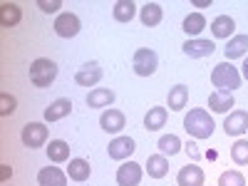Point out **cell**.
I'll list each match as a JSON object with an SVG mask.
<instances>
[{
  "instance_id": "29",
  "label": "cell",
  "mask_w": 248,
  "mask_h": 186,
  "mask_svg": "<svg viewBox=\"0 0 248 186\" xmlns=\"http://www.w3.org/2000/svg\"><path fill=\"white\" fill-rule=\"evenodd\" d=\"M184 149V144H181V139L176 137V134H164L161 139H159V152L164 154V156H174V154H179Z\"/></svg>"
},
{
  "instance_id": "5",
  "label": "cell",
  "mask_w": 248,
  "mask_h": 186,
  "mask_svg": "<svg viewBox=\"0 0 248 186\" xmlns=\"http://www.w3.org/2000/svg\"><path fill=\"white\" fill-rule=\"evenodd\" d=\"M20 139H23V144L28 149H37V147H43V144L47 141V127L43 122H30V124L23 127Z\"/></svg>"
},
{
  "instance_id": "4",
  "label": "cell",
  "mask_w": 248,
  "mask_h": 186,
  "mask_svg": "<svg viewBox=\"0 0 248 186\" xmlns=\"http://www.w3.org/2000/svg\"><path fill=\"white\" fill-rule=\"evenodd\" d=\"M156 67H159V57H156L154 50L139 47V50L134 52V57H132V70H134L139 77H152V75L156 72Z\"/></svg>"
},
{
  "instance_id": "34",
  "label": "cell",
  "mask_w": 248,
  "mask_h": 186,
  "mask_svg": "<svg viewBox=\"0 0 248 186\" xmlns=\"http://www.w3.org/2000/svg\"><path fill=\"white\" fill-rule=\"evenodd\" d=\"M184 149H186V152L191 154V159H194V161H196V159L201 156V152L196 149V144H194V141H186V144H184Z\"/></svg>"
},
{
  "instance_id": "26",
  "label": "cell",
  "mask_w": 248,
  "mask_h": 186,
  "mask_svg": "<svg viewBox=\"0 0 248 186\" xmlns=\"http://www.w3.org/2000/svg\"><path fill=\"white\" fill-rule=\"evenodd\" d=\"M186 102H189V87L186 85H174L169 90V109L179 112V109L186 107Z\"/></svg>"
},
{
  "instance_id": "23",
  "label": "cell",
  "mask_w": 248,
  "mask_h": 186,
  "mask_svg": "<svg viewBox=\"0 0 248 186\" xmlns=\"http://www.w3.org/2000/svg\"><path fill=\"white\" fill-rule=\"evenodd\" d=\"M206 28V17L201 15V13H191V15H186L184 17V23H181V30L189 35L191 40L194 37H199V32Z\"/></svg>"
},
{
  "instance_id": "15",
  "label": "cell",
  "mask_w": 248,
  "mask_h": 186,
  "mask_svg": "<svg viewBox=\"0 0 248 186\" xmlns=\"http://www.w3.org/2000/svg\"><path fill=\"white\" fill-rule=\"evenodd\" d=\"M70 112H72V102L65 99V97H60L45 109V122H60V119H65Z\"/></svg>"
},
{
  "instance_id": "19",
  "label": "cell",
  "mask_w": 248,
  "mask_h": 186,
  "mask_svg": "<svg viewBox=\"0 0 248 186\" xmlns=\"http://www.w3.org/2000/svg\"><path fill=\"white\" fill-rule=\"evenodd\" d=\"M147 171H149L152 179H164L169 174V159L164 154H152L147 159Z\"/></svg>"
},
{
  "instance_id": "25",
  "label": "cell",
  "mask_w": 248,
  "mask_h": 186,
  "mask_svg": "<svg viewBox=\"0 0 248 186\" xmlns=\"http://www.w3.org/2000/svg\"><path fill=\"white\" fill-rule=\"evenodd\" d=\"M139 17H141V25H147V28H154V25H159V23H161V17H164V10H161V5H159V3H147V5L141 8Z\"/></svg>"
},
{
  "instance_id": "35",
  "label": "cell",
  "mask_w": 248,
  "mask_h": 186,
  "mask_svg": "<svg viewBox=\"0 0 248 186\" xmlns=\"http://www.w3.org/2000/svg\"><path fill=\"white\" fill-rule=\"evenodd\" d=\"M0 171H3V181H8L13 176V169L8 167V164H0Z\"/></svg>"
},
{
  "instance_id": "10",
  "label": "cell",
  "mask_w": 248,
  "mask_h": 186,
  "mask_svg": "<svg viewBox=\"0 0 248 186\" xmlns=\"http://www.w3.org/2000/svg\"><path fill=\"white\" fill-rule=\"evenodd\" d=\"M134 149H137V144H134V139H132V137H117V139H112V141H109V147H107L109 159H117V161L129 159V156L134 154Z\"/></svg>"
},
{
  "instance_id": "11",
  "label": "cell",
  "mask_w": 248,
  "mask_h": 186,
  "mask_svg": "<svg viewBox=\"0 0 248 186\" xmlns=\"http://www.w3.org/2000/svg\"><path fill=\"white\" fill-rule=\"evenodd\" d=\"M141 181V167L137 161H124L117 169V184L119 186H139Z\"/></svg>"
},
{
  "instance_id": "21",
  "label": "cell",
  "mask_w": 248,
  "mask_h": 186,
  "mask_svg": "<svg viewBox=\"0 0 248 186\" xmlns=\"http://www.w3.org/2000/svg\"><path fill=\"white\" fill-rule=\"evenodd\" d=\"M209 107L214 109V112H229L231 107H236V99H233V94L231 92H211L209 94Z\"/></svg>"
},
{
  "instance_id": "6",
  "label": "cell",
  "mask_w": 248,
  "mask_h": 186,
  "mask_svg": "<svg viewBox=\"0 0 248 186\" xmlns=\"http://www.w3.org/2000/svg\"><path fill=\"white\" fill-rule=\"evenodd\" d=\"M223 132L229 137H241L248 132V112L246 109H233L223 122Z\"/></svg>"
},
{
  "instance_id": "28",
  "label": "cell",
  "mask_w": 248,
  "mask_h": 186,
  "mask_svg": "<svg viewBox=\"0 0 248 186\" xmlns=\"http://www.w3.org/2000/svg\"><path fill=\"white\" fill-rule=\"evenodd\" d=\"M47 156H50V161H55V164L67 161V159H70V147H67V141H62V139L50 141V147H47Z\"/></svg>"
},
{
  "instance_id": "27",
  "label": "cell",
  "mask_w": 248,
  "mask_h": 186,
  "mask_svg": "<svg viewBox=\"0 0 248 186\" xmlns=\"http://www.w3.org/2000/svg\"><path fill=\"white\" fill-rule=\"evenodd\" d=\"M134 13H137V5L132 3V0H119V3H114V8H112V15H114L117 23H129V20L134 17Z\"/></svg>"
},
{
  "instance_id": "3",
  "label": "cell",
  "mask_w": 248,
  "mask_h": 186,
  "mask_svg": "<svg viewBox=\"0 0 248 186\" xmlns=\"http://www.w3.org/2000/svg\"><path fill=\"white\" fill-rule=\"evenodd\" d=\"M57 77V65L47 57H37L30 65V82L35 87H50Z\"/></svg>"
},
{
  "instance_id": "12",
  "label": "cell",
  "mask_w": 248,
  "mask_h": 186,
  "mask_svg": "<svg viewBox=\"0 0 248 186\" xmlns=\"http://www.w3.org/2000/svg\"><path fill=\"white\" fill-rule=\"evenodd\" d=\"M102 79V67H99V62H87V65H82L75 75V82L82 87H94L97 82Z\"/></svg>"
},
{
  "instance_id": "17",
  "label": "cell",
  "mask_w": 248,
  "mask_h": 186,
  "mask_svg": "<svg viewBox=\"0 0 248 186\" xmlns=\"http://www.w3.org/2000/svg\"><path fill=\"white\" fill-rule=\"evenodd\" d=\"M167 117H169L167 107H149L147 117H144V129H149V132L161 129L164 124H167Z\"/></svg>"
},
{
  "instance_id": "13",
  "label": "cell",
  "mask_w": 248,
  "mask_h": 186,
  "mask_svg": "<svg viewBox=\"0 0 248 186\" xmlns=\"http://www.w3.org/2000/svg\"><path fill=\"white\" fill-rule=\"evenodd\" d=\"M176 184L179 186H203V169L196 164H186L176 174Z\"/></svg>"
},
{
  "instance_id": "18",
  "label": "cell",
  "mask_w": 248,
  "mask_h": 186,
  "mask_svg": "<svg viewBox=\"0 0 248 186\" xmlns=\"http://www.w3.org/2000/svg\"><path fill=\"white\" fill-rule=\"evenodd\" d=\"M114 102V92L107 90V87H94L90 94H87V105L90 109H97V107H109Z\"/></svg>"
},
{
  "instance_id": "31",
  "label": "cell",
  "mask_w": 248,
  "mask_h": 186,
  "mask_svg": "<svg viewBox=\"0 0 248 186\" xmlns=\"http://www.w3.org/2000/svg\"><path fill=\"white\" fill-rule=\"evenodd\" d=\"M218 186H246V176L241 171H223L218 176Z\"/></svg>"
},
{
  "instance_id": "7",
  "label": "cell",
  "mask_w": 248,
  "mask_h": 186,
  "mask_svg": "<svg viewBox=\"0 0 248 186\" xmlns=\"http://www.w3.org/2000/svg\"><path fill=\"white\" fill-rule=\"evenodd\" d=\"M79 28H82V23H79V17L75 13H62L55 20V32L60 37H67L70 40V37H75L79 32Z\"/></svg>"
},
{
  "instance_id": "20",
  "label": "cell",
  "mask_w": 248,
  "mask_h": 186,
  "mask_svg": "<svg viewBox=\"0 0 248 186\" xmlns=\"http://www.w3.org/2000/svg\"><path fill=\"white\" fill-rule=\"evenodd\" d=\"M20 20H23V10L15 3H3L0 5V25L3 28H15Z\"/></svg>"
},
{
  "instance_id": "14",
  "label": "cell",
  "mask_w": 248,
  "mask_h": 186,
  "mask_svg": "<svg viewBox=\"0 0 248 186\" xmlns=\"http://www.w3.org/2000/svg\"><path fill=\"white\" fill-rule=\"evenodd\" d=\"M37 184L40 186H67V174L60 171L57 167H45L37 171Z\"/></svg>"
},
{
  "instance_id": "8",
  "label": "cell",
  "mask_w": 248,
  "mask_h": 186,
  "mask_svg": "<svg viewBox=\"0 0 248 186\" xmlns=\"http://www.w3.org/2000/svg\"><path fill=\"white\" fill-rule=\"evenodd\" d=\"M184 55H189V57H211L216 45L211 43V40H203V37H194V40H186V43L181 45Z\"/></svg>"
},
{
  "instance_id": "9",
  "label": "cell",
  "mask_w": 248,
  "mask_h": 186,
  "mask_svg": "<svg viewBox=\"0 0 248 186\" xmlns=\"http://www.w3.org/2000/svg\"><path fill=\"white\" fill-rule=\"evenodd\" d=\"M124 124H127V117H124V112H119V109H105L102 112V117H99V127L105 129V132H109V134H119L122 129H124Z\"/></svg>"
},
{
  "instance_id": "30",
  "label": "cell",
  "mask_w": 248,
  "mask_h": 186,
  "mask_svg": "<svg viewBox=\"0 0 248 186\" xmlns=\"http://www.w3.org/2000/svg\"><path fill=\"white\" fill-rule=\"evenodd\" d=\"M231 159L236 164H241V167H246V164H248V141L246 139H238L233 147H231Z\"/></svg>"
},
{
  "instance_id": "32",
  "label": "cell",
  "mask_w": 248,
  "mask_h": 186,
  "mask_svg": "<svg viewBox=\"0 0 248 186\" xmlns=\"http://www.w3.org/2000/svg\"><path fill=\"white\" fill-rule=\"evenodd\" d=\"M15 107H17V99H15L13 94H8V92L0 94V117H10V114H15Z\"/></svg>"
},
{
  "instance_id": "36",
  "label": "cell",
  "mask_w": 248,
  "mask_h": 186,
  "mask_svg": "<svg viewBox=\"0 0 248 186\" xmlns=\"http://www.w3.org/2000/svg\"><path fill=\"white\" fill-rule=\"evenodd\" d=\"M241 77L248 82V57H246V62H243V72H241Z\"/></svg>"
},
{
  "instance_id": "1",
  "label": "cell",
  "mask_w": 248,
  "mask_h": 186,
  "mask_svg": "<svg viewBox=\"0 0 248 186\" xmlns=\"http://www.w3.org/2000/svg\"><path fill=\"white\" fill-rule=\"evenodd\" d=\"M214 127H216V124H214L211 114L206 109H201V107L191 109L189 114L184 117V129H186V134H191L194 139H209L214 134Z\"/></svg>"
},
{
  "instance_id": "22",
  "label": "cell",
  "mask_w": 248,
  "mask_h": 186,
  "mask_svg": "<svg viewBox=\"0 0 248 186\" xmlns=\"http://www.w3.org/2000/svg\"><path fill=\"white\" fill-rule=\"evenodd\" d=\"M223 52H226V57H229V60L243 57L248 52V35H233L229 40V45L223 47Z\"/></svg>"
},
{
  "instance_id": "16",
  "label": "cell",
  "mask_w": 248,
  "mask_h": 186,
  "mask_svg": "<svg viewBox=\"0 0 248 186\" xmlns=\"http://www.w3.org/2000/svg\"><path fill=\"white\" fill-rule=\"evenodd\" d=\"M233 30H236L233 17H229V15H218V17H214V23H211V32H214V37L229 40V37H233Z\"/></svg>"
},
{
  "instance_id": "2",
  "label": "cell",
  "mask_w": 248,
  "mask_h": 186,
  "mask_svg": "<svg viewBox=\"0 0 248 186\" xmlns=\"http://www.w3.org/2000/svg\"><path fill=\"white\" fill-rule=\"evenodd\" d=\"M241 72L231 65V62H218L211 72V85L218 90V92H233L241 87Z\"/></svg>"
},
{
  "instance_id": "24",
  "label": "cell",
  "mask_w": 248,
  "mask_h": 186,
  "mask_svg": "<svg viewBox=\"0 0 248 186\" xmlns=\"http://www.w3.org/2000/svg\"><path fill=\"white\" fill-rule=\"evenodd\" d=\"M92 174V167H90V161L85 159H70V167H67V176L72 181H87Z\"/></svg>"
},
{
  "instance_id": "33",
  "label": "cell",
  "mask_w": 248,
  "mask_h": 186,
  "mask_svg": "<svg viewBox=\"0 0 248 186\" xmlns=\"http://www.w3.org/2000/svg\"><path fill=\"white\" fill-rule=\"evenodd\" d=\"M37 8L43 13H57L62 8V3H60V0H50V3H47V0H37Z\"/></svg>"
}]
</instances>
